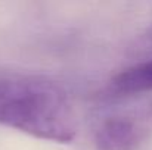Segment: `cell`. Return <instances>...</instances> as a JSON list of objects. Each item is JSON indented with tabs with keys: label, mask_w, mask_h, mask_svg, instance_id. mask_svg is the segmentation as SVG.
I'll use <instances>...</instances> for the list:
<instances>
[{
	"label": "cell",
	"mask_w": 152,
	"mask_h": 150,
	"mask_svg": "<svg viewBox=\"0 0 152 150\" xmlns=\"http://www.w3.org/2000/svg\"><path fill=\"white\" fill-rule=\"evenodd\" d=\"M0 125L53 143H71L77 136L68 93L43 75H0Z\"/></svg>",
	"instance_id": "1"
},
{
	"label": "cell",
	"mask_w": 152,
	"mask_h": 150,
	"mask_svg": "<svg viewBox=\"0 0 152 150\" xmlns=\"http://www.w3.org/2000/svg\"><path fill=\"white\" fill-rule=\"evenodd\" d=\"M98 150H139L152 138V99L117 106L95 128Z\"/></svg>",
	"instance_id": "2"
},
{
	"label": "cell",
	"mask_w": 152,
	"mask_h": 150,
	"mask_svg": "<svg viewBox=\"0 0 152 150\" xmlns=\"http://www.w3.org/2000/svg\"><path fill=\"white\" fill-rule=\"evenodd\" d=\"M108 91L115 96L152 93V59L139 62L118 72L111 78Z\"/></svg>",
	"instance_id": "3"
},
{
	"label": "cell",
	"mask_w": 152,
	"mask_h": 150,
	"mask_svg": "<svg viewBox=\"0 0 152 150\" xmlns=\"http://www.w3.org/2000/svg\"><path fill=\"white\" fill-rule=\"evenodd\" d=\"M137 44H139L140 50H143L146 53H152V24L142 33Z\"/></svg>",
	"instance_id": "4"
}]
</instances>
